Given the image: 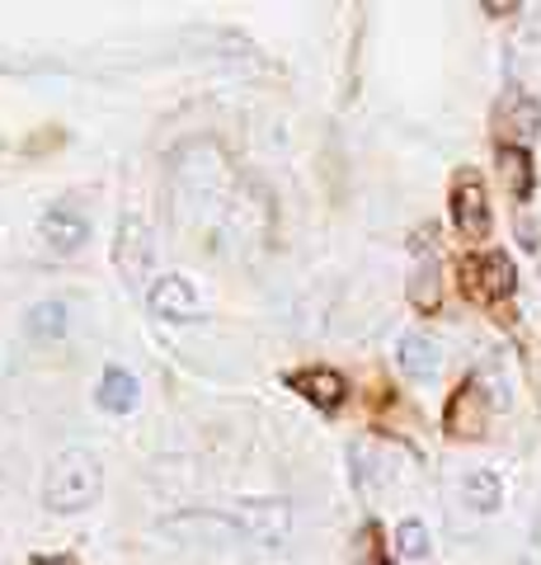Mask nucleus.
Wrapping results in <instances>:
<instances>
[{
	"instance_id": "14",
	"label": "nucleus",
	"mask_w": 541,
	"mask_h": 565,
	"mask_svg": "<svg viewBox=\"0 0 541 565\" xmlns=\"http://www.w3.org/2000/svg\"><path fill=\"white\" fill-rule=\"evenodd\" d=\"M499 170L508 175V188L514 194H532V161L522 147H499Z\"/></svg>"
},
{
	"instance_id": "16",
	"label": "nucleus",
	"mask_w": 541,
	"mask_h": 565,
	"mask_svg": "<svg viewBox=\"0 0 541 565\" xmlns=\"http://www.w3.org/2000/svg\"><path fill=\"white\" fill-rule=\"evenodd\" d=\"M34 565H76V561L71 556H38Z\"/></svg>"
},
{
	"instance_id": "2",
	"label": "nucleus",
	"mask_w": 541,
	"mask_h": 565,
	"mask_svg": "<svg viewBox=\"0 0 541 565\" xmlns=\"http://www.w3.org/2000/svg\"><path fill=\"white\" fill-rule=\"evenodd\" d=\"M151 260H156V250H151V227H147V217L123 212L118 241H114V264H118V274L133 282V288H141V282H147V274H151Z\"/></svg>"
},
{
	"instance_id": "12",
	"label": "nucleus",
	"mask_w": 541,
	"mask_h": 565,
	"mask_svg": "<svg viewBox=\"0 0 541 565\" xmlns=\"http://www.w3.org/2000/svg\"><path fill=\"white\" fill-rule=\"evenodd\" d=\"M481 288H485V297H508L518 288L514 260H508L504 250H490V255L481 260Z\"/></svg>"
},
{
	"instance_id": "4",
	"label": "nucleus",
	"mask_w": 541,
	"mask_h": 565,
	"mask_svg": "<svg viewBox=\"0 0 541 565\" xmlns=\"http://www.w3.org/2000/svg\"><path fill=\"white\" fill-rule=\"evenodd\" d=\"M147 302H151V311L161 321H194L198 311H203V297H198V288L188 278H161L156 288H147Z\"/></svg>"
},
{
	"instance_id": "3",
	"label": "nucleus",
	"mask_w": 541,
	"mask_h": 565,
	"mask_svg": "<svg viewBox=\"0 0 541 565\" xmlns=\"http://www.w3.org/2000/svg\"><path fill=\"white\" fill-rule=\"evenodd\" d=\"M452 222L461 235H485L490 231V198H485V184L461 170L457 184H452Z\"/></svg>"
},
{
	"instance_id": "9",
	"label": "nucleus",
	"mask_w": 541,
	"mask_h": 565,
	"mask_svg": "<svg viewBox=\"0 0 541 565\" xmlns=\"http://www.w3.org/2000/svg\"><path fill=\"white\" fill-rule=\"evenodd\" d=\"M94 396H100V405L108 415H127L137 405V377L123 372V368H108L100 377V391H94Z\"/></svg>"
},
{
	"instance_id": "15",
	"label": "nucleus",
	"mask_w": 541,
	"mask_h": 565,
	"mask_svg": "<svg viewBox=\"0 0 541 565\" xmlns=\"http://www.w3.org/2000/svg\"><path fill=\"white\" fill-rule=\"evenodd\" d=\"M395 546H401L405 561H424L428 556V528L419 523V518H405V523L395 528Z\"/></svg>"
},
{
	"instance_id": "5",
	"label": "nucleus",
	"mask_w": 541,
	"mask_h": 565,
	"mask_svg": "<svg viewBox=\"0 0 541 565\" xmlns=\"http://www.w3.org/2000/svg\"><path fill=\"white\" fill-rule=\"evenodd\" d=\"M38 231H43V241L53 245V250L71 255V250H81V245H85L90 222H85V212H76V208H67V203H57V208H47V212H43Z\"/></svg>"
},
{
	"instance_id": "11",
	"label": "nucleus",
	"mask_w": 541,
	"mask_h": 565,
	"mask_svg": "<svg viewBox=\"0 0 541 565\" xmlns=\"http://www.w3.org/2000/svg\"><path fill=\"white\" fill-rule=\"evenodd\" d=\"M461 499L475 509V514H495L499 499H504V485L495 471H471L467 481H461Z\"/></svg>"
},
{
	"instance_id": "1",
	"label": "nucleus",
	"mask_w": 541,
	"mask_h": 565,
	"mask_svg": "<svg viewBox=\"0 0 541 565\" xmlns=\"http://www.w3.org/2000/svg\"><path fill=\"white\" fill-rule=\"evenodd\" d=\"M104 491V471L85 448H67L43 476V505L53 514H81Z\"/></svg>"
},
{
	"instance_id": "10",
	"label": "nucleus",
	"mask_w": 541,
	"mask_h": 565,
	"mask_svg": "<svg viewBox=\"0 0 541 565\" xmlns=\"http://www.w3.org/2000/svg\"><path fill=\"white\" fill-rule=\"evenodd\" d=\"M401 368L410 372V377H434L438 372V364H442V349L428 335H405L401 339Z\"/></svg>"
},
{
	"instance_id": "8",
	"label": "nucleus",
	"mask_w": 541,
	"mask_h": 565,
	"mask_svg": "<svg viewBox=\"0 0 541 565\" xmlns=\"http://www.w3.org/2000/svg\"><path fill=\"white\" fill-rule=\"evenodd\" d=\"M499 132L514 137V141H532L537 128H541V104L528 100V94H508V100L499 104Z\"/></svg>"
},
{
	"instance_id": "13",
	"label": "nucleus",
	"mask_w": 541,
	"mask_h": 565,
	"mask_svg": "<svg viewBox=\"0 0 541 565\" xmlns=\"http://www.w3.org/2000/svg\"><path fill=\"white\" fill-rule=\"evenodd\" d=\"M67 330H71V307L43 302V307L28 311V335L34 339H67Z\"/></svg>"
},
{
	"instance_id": "7",
	"label": "nucleus",
	"mask_w": 541,
	"mask_h": 565,
	"mask_svg": "<svg viewBox=\"0 0 541 565\" xmlns=\"http://www.w3.org/2000/svg\"><path fill=\"white\" fill-rule=\"evenodd\" d=\"M485 429V401H481V382H467L457 391V401L448 405V434L457 438H481Z\"/></svg>"
},
{
	"instance_id": "6",
	"label": "nucleus",
	"mask_w": 541,
	"mask_h": 565,
	"mask_svg": "<svg viewBox=\"0 0 541 565\" xmlns=\"http://www.w3.org/2000/svg\"><path fill=\"white\" fill-rule=\"evenodd\" d=\"M288 387L297 391V396H307L311 405H321V411H334V405L344 401V377L330 372V368H301L288 377Z\"/></svg>"
},
{
	"instance_id": "17",
	"label": "nucleus",
	"mask_w": 541,
	"mask_h": 565,
	"mask_svg": "<svg viewBox=\"0 0 541 565\" xmlns=\"http://www.w3.org/2000/svg\"><path fill=\"white\" fill-rule=\"evenodd\" d=\"M0 491H5V471H0Z\"/></svg>"
}]
</instances>
